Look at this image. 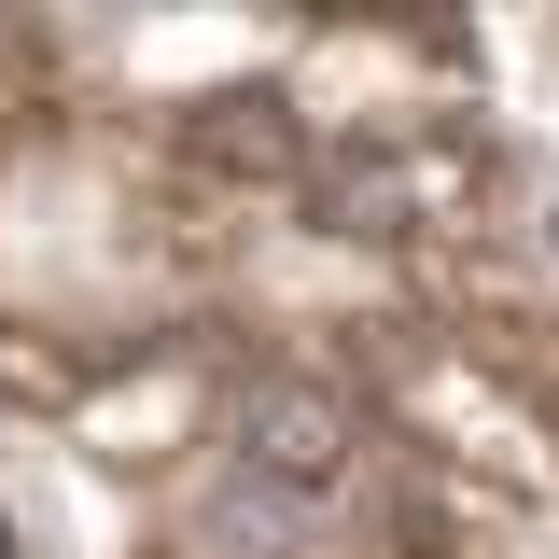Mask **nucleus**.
Segmentation results:
<instances>
[{
	"label": "nucleus",
	"instance_id": "nucleus-1",
	"mask_svg": "<svg viewBox=\"0 0 559 559\" xmlns=\"http://www.w3.org/2000/svg\"><path fill=\"white\" fill-rule=\"evenodd\" d=\"M364 433H378V406L349 392L336 364H308V349H266V364H238V392H224V462L252 489H280V503H349V476H364Z\"/></svg>",
	"mask_w": 559,
	"mask_h": 559
},
{
	"label": "nucleus",
	"instance_id": "nucleus-4",
	"mask_svg": "<svg viewBox=\"0 0 559 559\" xmlns=\"http://www.w3.org/2000/svg\"><path fill=\"white\" fill-rule=\"evenodd\" d=\"M0 559H14V546H0Z\"/></svg>",
	"mask_w": 559,
	"mask_h": 559
},
{
	"label": "nucleus",
	"instance_id": "nucleus-2",
	"mask_svg": "<svg viewBox=\"0 0 559 559\" xmlns=\"http://www.w3.org/2000/svg\"><path fill=\"white\" fill-rule=\"evenodd\" d=\"M476 210H489V140L448 127V112H406L364 154H336V238H433L462 266Z\"/></svg>",
	"mask_w": 559,
	"mask_h": 559
},
{
	"label": "nucleus",
	"instance_id": "nucleus-3",
	"mask_svg": "<svg viewBox=\"0 0 559 559\" xmlns=\"http://www.w3.org/2000/svg\"><path fill=\"white\" fill-rule=\"evenodd\" d=\"M154 168H168L197 210L238 224V210H266V197L308 182V112L266 98V84H210V98H182V112L154 127Z\"/></svg>",
	"mask_w": 559,
	"mask_h": 559
}]
</instances>
